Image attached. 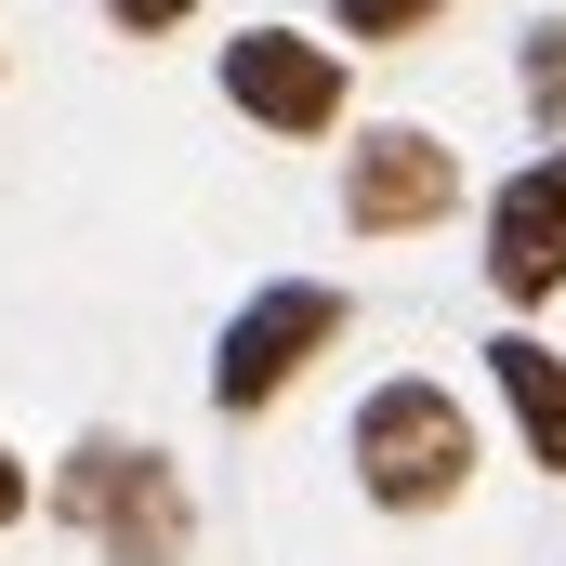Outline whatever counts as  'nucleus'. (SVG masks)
Here are the masks:
<instances>
[{
    "mask_svg": "<svg viewBox=\"0 0 566 566\" xmlns=\"http://www.w3.org/2000/svg\"><path fill=\"white\" fill-rule=\"evenodd\" d=\"M488 396L514 409L527 474H566V356L541 343V329H488Z\"/></svg>",
    "mask_w": 566,
    "mask_h": 566,
    "instance_id": "nucleus-7",
    "label": "nucleus"
},
{
    "mask_svg": "<svg viewBox=\"0 0 566 566\" xmlns=\"http://www.w3.org/2000/svg\"><path fill=\"white\" fill-rule=\"evenodd\" d=\"M119 40H171V27H198V0H93Z\"/></svg>",
    "mask_w": 566,
    "mask_h": 566,
    "instance_id": "nucleus-10",
    "label": "nucleus"
},
{
    "mask_svg": "<svg viewBox=\"0 0 566 566\" xmlns=\"http://www.w3.org/2000/svg\"><path fill=\"white\" fill-rule=\"evenodd\" d=\"M488 290H501L514 316H541L566 290V145L514 158V171L488 185Z\"/></svg>",
    "mask_w": 566,
    "mask_h": 566,
    "instance_id": "nucleus-6",
    "label": "nucleus"
},
{
    "mask_svg": "<svg viewBox=\"0 0 566 566\" xmlns=\"http://www.w3.org/2000/svg\"><path fill=\"white\" fill-rule=\"evenodd\" d=\"M514 80H527V119L566 145V27H527V53H514Z\"/></svg>",
    "mask_w": 566,
    "mask_h": 566,
    "instance_id": "nucleus-9",
    "label": "nucleus"
},
{
    "mask_svg": "<svg viewBox=\"0 0 566 566\" xmlns=\"http://www.w3.org/2000/svg\"><path fill=\"white\" fill-rule=\"evenodd\" d=\"M40 514H53L66 541H93V566H185L198 554L185 461L145 448V434H80V448L40 474Z\"/></svg>",
    "mask_w": 566,
    "mask_h": 566,
    "instance_id": "nucleus-1",
    "label": "nucleus"
},
{
    "mask_svg": "<svg viewBox=\"0 0 566 566\" xmlns=\"http://www.w3.org/2000/svg\"><path fill=\"white\" fill-rule=\"evenodd\" d=\"M27 514H40V474H27V461H13V434H0V527H27Z\"/></svg>",
    "mask_w": 566,
    "mask_h": 566,
    "instance_id": "nucleus-11",
    "label": "nucleus"
},
{
    "mask_svg": "<svg viewBox=\"0 0 566 566\" xmlns=\"http://www.w3.org/2000/svg\"><path fill=\"white\" fill-rule=\"evenodd\" d=\"M343 461H356V501L369 514H448L488 448H474V409L434 369H382L356 396V422H343Z\"/></svg>",
    "mask_w": 566,
    "mask_h": 566,
    "instance_id": "nucleus-2",
    "label": "nucleus"
},
{
    "mask_svg": "<svg viewBox=\"0 0 566 566\" xmlns=\"http://www.w3.org/2000/svg\"><path fill=\"white\" fill-rule=\"evenodd\" d=\"M461 211V145L422 119H382V133L343 145V224L356 238H434Z\"/></svg>",
    "mask_w": 566,
    "mask_h": 566,
    "instance_id": "nucleus-5",
    "label": "nucleus"
},
{
    "mask_svg": "<svg viewBox=\"0 0 566 566\" xmlns=\"http://www.w3.org/2000/svg\"><path fill=\"white\" fill-rule=\"evenodd\" d=\"M224 106H238L251 133H277V145L343 133V106H356L343 40H316V27H238V40H224Z\"/></svg>",
    "mask_w": 566,
    "mask_h": 566,
    "instance_id": "nucleus-4",
    "label": "nucleus"
},
{
    "mask_svg": "<svg viewBox=\"0 0 566 566\" xmlns=\"http://www.w3.org/2000/svg\"><path fill=\"white\" fill-rule=\"evenodd\" d=\"M343 329H356V303H343L329 277H264L238 316H224V343H211V409H224V422H264Z\"/></svg>",
    "mask_w": 566,
    "mask_h": 566,
    "instance_id": "nucleus-3",
    "label": "nucleus"
},
{
    "mask_svg": "<svg viewBox=\"0 0 566 566\" xmlns=\"http://www.w3.org/2000/svg\"><path fill=\"white\" fill-rule=\"evenodd\" d=\"M448 0H329V40H356V53H396V40H422Z\"/></svg>",
    "mask_w": 566,
    "mask_h": 566,
    "instance_id": "nucleus-8",
    "label": "nucleus"
}]
</instances>
